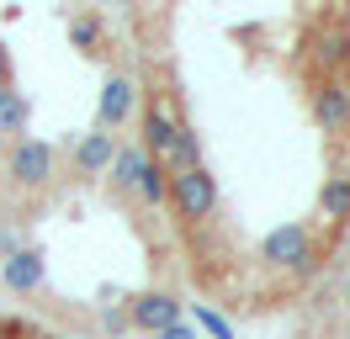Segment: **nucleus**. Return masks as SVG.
Returning <instances> with one entry per match:
<instances>
[{
    "label": "nucleus",
    "mask_w": 350,
    "mask_h": 339,
    "mask_svg": "<svg viewBox=\"0 0 350 339\" xmlns=\"http://www.w3.org/2000/svg\"><path fill=\"white\" fill-rule=\"evenodd\" d=\"M107 38V21L96 16V11H80V16L69 21V42L80 48V53H96V42Z\"/></svg>",
    "instance_id": "nucleus-15"
},
{
    "label": "nucleus",
    "mask_w": 350,
    "mask_h": 339,
    "mask_svg": "<svg viewBox=\"0 0 350 339\" xmlns=\"http://www.w3.org/2000/svg\"><path fill=\"white\" fill-rule=\"evenodd\" d=\"M255 254H260L265 271H286V275H313V265H319V233H313V223H282V228H271L255 244Z\"/></svg>",
    "instance_id": "nucleus-1"
},
{
    "label": "nucleus",
    "mask_w": 350,
    "mask_h": 339,
    "mask_svg": "<svg viewBox=\"0 0 350 339\" xmlns=\"http://www.w3.org/2000/svg\"><path fill=\"white\" fill-rule=\"evenodd\" d=\"M27 122H32L27 96H22V90H5V96H0V138H5V144L27 138Z\"/></svg>",
    "instance_id": "nucleus-13"
},
{
    "label": "nucleus",
    "mask_w": 350,
    "mask_h": 339,
    "mask_svg": "<svg viewBox=\"0 0 350 339\" xmlns=\"http://www.w3.org/2000/svg\"><path fill=\"white\" fill-rule=\"evenodd\" d=\"M133 111H138V80H133L128 69H111L107 85H101V106H96V127H107L117 133L122 122H133Z\"/></svg>",
    "instance_id": "nucleus-7"
},
{
    "label": "nucleus",
    "mask_w": 350,
    "mask_h": 339,
    "mask_svg": "<svg viewBox=\"0 0 350 339\" xmlns=\"http://www.w3.org/2000/svg\"><path fill=\"white\" fill-rule=\"evenodd\" d=\"M128 323L133 329H149V334H165L180 323V297L175 292H138L128 302Z\"/></svg>",
    "instance_id": "nucleus-8"
},
{
    "label": "nucleus",
    "mask_w": 350,
    "mask_h": 339,
    "mask_svg": "<svg viewBox=\"0 0 350 339\" xmlns=\"http://www.w3.org/2000/svg\"><path fill=\"white\" fill-rule=\"evenodd\" d=\"M0 281L16 286V292H32V286L43 281V254H38V249H11V254H5V265H0Z\"/></svg>",
    "instance_id": "nucleus-11"
},
{
    "label": "nucleus",
    "mask_w": 350,
    "mask_h": 339,
    "mask_svg": "<svg viewBox=\"0 0 350 339\" xmlns=\"http://www.w3.org/2000/svg\"><path fill=\"white\" fill-rule=\"evenodd\" d=\"M334 297H340V313L350 318V265L340 271V281H334Z\"/></svg>",
    "instance_id": "nucleus-17"
},
{
    "label": "nucleus",
    "mask_w": 350,
    "mask_h": 339,
    "mask_svg": "<svg viewBox=\"0 0 350 339\" xmlns=\"http://www.w3.org/2000/svg\"><path fill=\"white\" fill-rule=\"evenodd\" d=\"M319 212H324V223H334V228L350 223V170H329L324 175V186H319Z\"/></svg>",
    "instance_id": "nucleus-10"
},
{
    "label": "nucleus",
    "mask_w": 350,
    "mask_h": 339,
    "mask_svg": "<svg viewBox=\"0 0 350 339\" xmlns=\"http://www.w3.org/2000/svg\"><path fill=\"white\" fill-rule=\"evenodd\" d=\"M159 339H197V334H191L186 323H175V329H165V334H159Z\"/></svg>",
    "instance_id": "nucleus-18"
},
{
    "label": "nucleus",
    "mask_w": 350,
    "mask_h": 339,
    "mask_svg": "<svg viewBox=\"0 0 350 339\" xmlns=\"http://www.w3.org/2000/svg\"><path fill=\"white\" fill-rule=\"evenodd\" d=\"M180 133H186V122H180V111L170 106V96L149 90L144 106H138V148L149 154L154 165H165L175 154V144H180Z\"/></svg>",
    "instance_id": "nucleus-4"
},
{
    "label": "nucleus",
    "mask_w": 350,
    "mask_h": 339,
    "mask_svg": "<svg viewBox=\"0 0 350 339\" xmlns=\"http://www.w3.org/2000/svg\"><path fill=\"white\" fill-rule=\"evenodd\" d=\"M313 59H319V74H345V69H350V27L324 32L319 48H313Z\"/></svg>",
    "instance_id": "nucleus-12"
},
{
    "label": "nucleus",
    "mask_w": 350,
    "mask_h": 339,
    "mask_svg": "<svg viewBox=\"0 0 350 339\" xmlns=\"http://www.w3.org/2000/svg\"><path fill=\"white\" fill-rule=\"evenodd\" d=\"M308 106H313L319 133H329V138H350V74H319Z\"/></svg>",
    "instance_id": "nucleus-5"
},
{
    "label": "nucleus",
    "mask_w": 350,
    "mask_h": 339,
    "mask_svg": "<svg viewBox=\"0 0 350 339\" xmlns=\"http://www.w3.org/2000/svg\"><path fill=\"white\" fill-rule=\"evenodd\" d=\"M32 339H53V334H32Z\"/></svg>",
    "instance_id": "nucleus-19"
},
{
    "label": "nucleus",
    "mask_w": 350,
    "mask_h": 339,
    "mask_svg": "<svg viewBox=\"0 0 350 339\" xmlns=\"http://www.w3.org/2000/svg\"><path fill=\"white\" fill-rule=\"evenodd\" d=\"M5 175H11V191L16 196H38V191L53 186V175H59V154L53 144L43 138H16V144H5Z\"/></svg>",
    "instance_id": "nucleus-2"
},
{
    "label": "nucleus",
    "mask_w": 350,
    "mask_h": 339,
    "mask_svg": "<svg viewBox=\"0 0 350 339\" xmlns=\"http://www.w3.org/2000/svg\"><path fill=\"white\" fill-rule=\"evenodd\" d=\"M144 148L138 144H122L117 148V159H111V170H107V191L117 196V202H133V191H138V175H144Z\"/></svg>",
    "instance_id": "nucleus-9"
},
{
    "label": "nucleus",
    "mask_w": 350,
    "mask_h": 339,
    "mask_svg": "<svg viewBox=\"0 0 350 339\" xmlns=\"http://www.w3.org/2000/svg\"><path fill=\"white\" fill-rule=\"evenodd\" d=\"M165 207L175 212L180 228H202V223H213V212H218V175H213L207 165L170 175V202H165Z\"/></svg>",
    "instance_id": "nucleus-3"
},
{
    "label": "nucleus",
    "mask_w": 350,
    "mask_h": 339,
    "mask_svg": "<svg viewBox=\"0 0 350 339\" xmlns=\"http://www.w3.org/2000/svg\"><path fill=\"white\" fill-rule=\"evenodd\" d=\"M117 148H122V138H117V133H107V127L80 133V138H75V148H69V175H75V180H96V175H107L111 159H117Z\"/></svg>",
    "instance_id": "nucleus-6"
},
{
    "label": "nucleus",
    "mask_w": 350,
    "mask_h": 339,
    "mask_svg": "<svg viewBox=\"0 0 350 339\" xmlns=\"http://www.w3.org/2000/svg\"><path fill=\"white\" fill-rule=\"evenodd\" d=\"M144 207H165L170 202V175H165V165H154V159H144V175H138V191H133Z\"/></svg>",
    "instance_id": "nucleus-14"
},
{
    "label": "nucleus",
    "mask_w": 350,
    "mask_h": 339,
    "mask_svg": "<svg viewBox=\"0 0 350 339\" xmlns=\"http://www.w3.org/2000/svg\"><path fill=\"white\" fill-rule=\"evenodd\" d=\"M5 90H16V69H11V48L0 42V96Z\"/></svg>",
    "instance_id": "nucleus-16"
}]
</instances>
